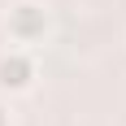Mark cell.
I'll return each instance as SVG.
<instances>
[{
	"label": "cell",
	"mask_w": 126,
	"mask_h": 126,
	"mask_svg": "<svg viewBox=\"0 0 126 126\" xmlns=\"http://www.w3.org/2000/svg\"><path fill=\"white\" fill-rule=\"evenodd\" d=\"M4 35H9L13 48H39L44 39L52 35V13L39 4V0H13L9 13H4Z\"/></svg>",
	"instance_id": "1"
},
{
	"label": "cell",
	"mask_w": 126,
	"mask_h": 126,
	"mask_svg": "<svg viewBox=\"0 0 126 126\" xmlns=\"http://www.w3.org/2000/svg\"><path fill=\"white\" fill-rule=\"evenodd\" d=\"M35 57L26 48H9V52H0V91H9V96H22V91L35 87Z\"/></svg>",
	"instance_id": "2"
},
{
	"label": "cell",
	"mask_w": 126,
	"mask_h": 126,
	"mask_svg": "<svg viewBox=\"0 0 126 126\" xmlns=\"http://www.w3.org/2000/svg\"><path fill=\"white\" fill-rule=\"evenodd\" d=\"M0 126H9V104H0Z\"/></svg>",
	"instance_id": "3"
}]
</instances>
